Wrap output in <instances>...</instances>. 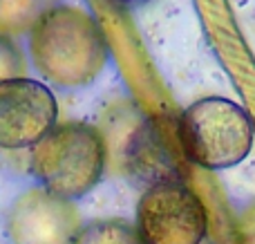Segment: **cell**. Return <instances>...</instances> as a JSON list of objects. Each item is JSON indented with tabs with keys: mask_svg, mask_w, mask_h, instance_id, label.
I'll return each instance as SVG.
<instances>
[{
	"mask_svg": "<svg viewBox=\"0 0 255 244\" xmlns=\"http://www.w3.org/2000/svg\"><path fill=\"white\" fill-rule=\"evenodd\" d=\"M27 52L34 70L61 90L92 85L110 58L101 25L76 4H54L29 31Z\"/></svg>",
	"mask_w": 255,
	"mask_h": 244,
	"instance_id": "6da1fadb",
	"label": "cell"
},
{
	"mask_svg": "<svg viewBox=\"0 0 255 244\" xmlns=\"http://www.w3.org/2000/svg\"><path fill=\"white\" fill-rule=\"evenodd\" d=\"M29 150V170L38 186L70 202L92 193L108 166L101 130L83 121L56 123Z\"/></svg>",
	"mask_w": 255,
	"mask_h": 244,
	"instance_id": "7a4b0ae2",
	"label": "cell"
},
{
	"mask_svg": "<svg viewBox=\"0 0 255 244\" xmlns=\"http://www.w3.org/2000/svg\"><path fill=\"white\" fill-rule=\"evenodd\" d=\"M177 139L188 164L226 170L251 155L255 125L244 106L226 97H204L179 115Z\"/></svg>",
	"mask_w": 255,
	"mask_h": 244,
	"instance_id": "3957f363",
	"label": "cell"
},
{
	"mask_svg": "<svg viewBox=\"0 0 255 244\" xmlns=\"http://www.w3.org/2000/svg\"><path fill=\"white\" fill-rule=\"evenodd\" d=\"M132 224L143 244H202L208 213L186 182H157L141 193Z\"/></svg>",
	"mask_w": 255,
	"mask_h": 244,
	"instance_id": "277c9868",
	"label": "cell"
},
{
	"mask_svg": "<svg viewBox=\"0 0 255 244\" xmlns=\"http://www.w3.org/2000/svg\"><path fill=\"white\" fill-rule=\"evenodd\" d=\"M83 220L74 202L40 186H29L11 200L4 213L9 244H74Z\"/></svg>",
	"mask_w": 255,
	"mask_h": 244,
	"instance_id": "5b68a950",
	"label": "cell"
},
{
	"mask_svg": "<svg viewBox=\"0 0 255 244\" xmlns=\"http://www.w3.org/2000/svg\"><path fill=\"white\" fill-rule=\"evenodd\" d=\"M58 103L52 90L29 76L0 83V148H31L56 125Z\"/></svg>",
	"mask_w": 255,
	"mask_h": 244,
	"instance_id": "8992f818",
	"label": "cell"
},
{
	"mask_svg": "<svg viewBox=\"0 0 255 244\" xmlns=\"http://www.w3.org/2000/svg\"><path fill=\"white\" fill-rule=\"evenodd\" d=\"M179 157L184 159L177 139V119L168 123V128L152 119L132 121L126 141L121 143L124 168L132 177L145 182V186L157 182H184Z\"/></svg>",
	"mask_w": 255,
	"mask_h": 244,
	"instance_id": "52a82bcc",
	"label": "cell"
},
{
	"mask_svg": "<svg viewBox=\"0 0 255 244\" xmlns=\"http://www.w3.org/2000/svg\"><path fill=\"white\" fill-rule=\"evenodd\" d=\"M54 4V0H0V36L16 38L29 34Z\"/></svg>",
	"mask_w": 255,
	"mask_h": 244,
	"instance_id": "ba28073f",
	"label": "cell"
},
{
	"mask_svg": "<svg viewBox=\"0 0 255 244\" xmlns=\"http://www.w3.org/2000/svg\"><path fill=\"white\" fill-rule=\"evenodd\" d=\"M74 244H143L134 224L119 218L92 220L83 224Z\"/></svg>",
	"mask_w": 255,
	"mask_h": 244,
	"instance_id": "9c48e42d",
	"label": "cell"
},
{
	"mask_svg": "<svg viewBox=\"0 0 255 244\" xmlns=\"http://www.w3.org/2000/svg\"><path fill=\"white\" fill-rule=\"evenodd\" d=\"M27 72V63L22 49L13 38L0 36V83L11 79H22Z\"/></svg>",
	"mask_w": 255,
	"mask_h": 244,
	"instance_id": "30bf717a",
	"label": "cell"
},
{
	"mask_svg": "<svg viewBox=\"0 0 255 244\" xmlns=\"http://www.w3.org/2000/svg\"><path fill=\"white\" fill-rule=\"evenodd\" d=\"M115 4H119V7H141V4H145V2H150V0H112Z\"/></svg>",
	"mask_w": 255,
	"mask_h": 244,
	"instance_id": "8fae6325",
	"label": "cell"
}]
</instances>
